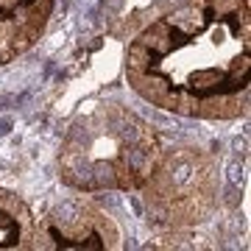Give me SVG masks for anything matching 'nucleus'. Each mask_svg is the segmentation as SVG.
Masks as SVG:
<instances>
[{
  "mask_svg": "<svg viewBox=\"0 0 251 251\" xmlns=\"http://www.w3.org/2000/svg\"><path fill=\"white\" fill-rule=\"evenodd\" d=\"M249 0H184L128 45V81L179 115L237 117L249 106Z\"/></svg>",
  "mask_w": 251,
  "mask_h": 251,
  "instance_id": "1",
  "label": "nucleus"
},
{
  "mask_svg": "<svg viewBox=\"0 0 251 251\" xmlns=\"http://www.w3.org/2000/svg\"><path fill=\"white\" fill-rule=\"evenodd\" d=\"M156 159L151 126L120 106H98L70 128L62 176L78 190H128L145 184Z\"/></svg>",
  "mask_w": 251,
  "mask_h": 251,
  "instance_id": "2",
  "label": "nucleus"
},
{
  "mask_svg": "<svg viewBox=\"0 0 251 251\" xmlns=\"http://www.w3.org/2000/svg\"><path fill=\"white\" fill-rule=\"evenodd\" d=\"M209 162L184 148L179 153H168L162 168L148 176V193L153 196V206L162 209L165 221H173V212L190 215L187 221H201L209 209Z\"/></svg>",
  "mask_w": 251,
  "mask_h": 251,
  "instance_id": "3",
  "label": "nucleus"
},
{
  "mask_svg": "<svg viewBox=\"0 0 251 251\" xmlns=\"http://www.w3.org/2000/svg\"><path fill=\"white\" fill-rule=\"evenodd\" d=\"M50 11L53 0H0V64L34 45Z\"/></svg>",
  "mask_w": 251,
  "mask_h": 251,
  "instance_id": "4",
  "label": "nucleus"
},
{
  "mask_svg": "<svg viewBox=\"0 0 251 251\" xmlns=\"http://www.w3.org/2000/svg\"><path fill=\"white\" fill-rule=\"evenodd\" d=\"M100 221L103 218L87 212L81 201H64L48 218V237L53 240V246H62V249H103L112 243L103 240Z\"/></svg>",
  "mask_w": 251,
  "mask_h": 251,
  "instance_id": "5",
  "label": "nucleus"
},
{
  "mask_svg": "<svg viewBox=\"0 0 251 251\" xmlns=\"http://www.w3.org/2000/svg\"><path fill=\"white\" fill-rule=\"evenodd\" d=\"M28 229V209L17 196L0 190V249L23 246L20 237Z\"/></svg>",
  "mask_w": 251,
  "mask_h": 251,
  "instance_id": "6",
  "label": "nucleus"
}]
</instances>
